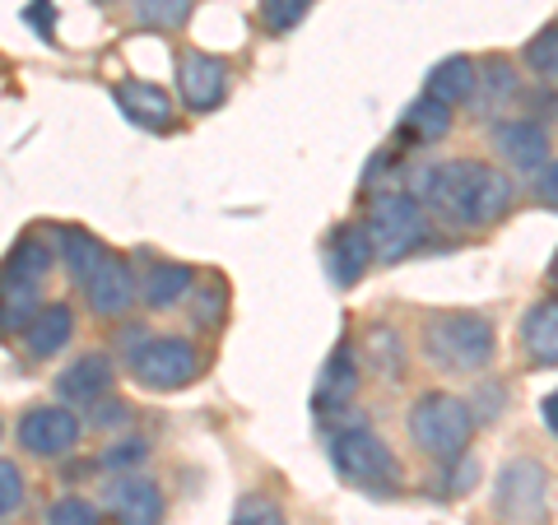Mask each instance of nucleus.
Here are the masks:
<instances>
[{
  "label": "nucleus",
  "mask_w": 558,
  "mask_h": 525,
  "mask_svg": "<svg viewBox=\"0 0 558 525\" xmlns=\"http://www.w3.org/2000/svg\"><path fill=\"white\" fill-rule=\"evenodd\" d=\"M145 456H149V442H140V437H131V442H117L112 451H102L98 465H102V469H131V465H140Z\"/></svg>",
  "instance_id": "obj_33"
},
{
  "label": "nucleus",
  "mask_w": 558,
  "mask_h": 525,
  "mask_svg": "<svg viewBox=\"0 0 558 525\" xmlns=\"http://www.w3.org/2000/svg\"><path fill=\"white\" fill-rule=\"evenodd\" d=\"M359 395V363H354V349L340 344L336 354L326 358V367L317 373V391H312V410L326 428H336V418L354 405Z\"/></svg>",
  "instance_id": "obj_9"
},
{
  "label": "nucleus",
  "mask_w": 558,
  "mask_h": 525,
  "mask_svg": "<svg viewBox=\"0 0 558 525\" xmlns=\"http://www.w3.org/2000/svg\"><path fill=\"white\" fill-rule=\"evenodd\" d=\"M517 186L480 159H447L414 178V200L451 229H488L512 209Z\"/></svg>",
  "instance_id": "obj_1"
},
{
  "label": "nucleus",
  "mask_w": 558,
  "mask_h": 525,
  "mask_svg": "<svg viewBox=\"0 0 558 525\" xmlns=\"http://www.w3.org/2000/svg\"><path fill=\"white\" fill-rule=\"evenodd\" d=\"M233 525H289V521H284V506H279L275 498H266V493H247V498L238 502Z\"/></svg>",
  "instance_id": "obj_30"
},
{
  "label": "nucleus",
  "mask_w": 558,
  "mask_h": 525,
  "mask_svg": "<svg viewBox=\"0 0 558 525\" xmlns=\"http://www.w3.org/2000/svg\"><path fill=\"white\" fill-rule=\"evenodd\" d=\"M47 525H98V512L84 498H61V502H51Z\"/></svg>",
  "instance_id": "obj_32"
},
{
  "label": "nucleus",
  "mask_w": 558,
  "mask_h": 525,
  "mask_svg": "<svg viewBox=\"0 0 558 525\" xmlns=\"http://www.w3.org/2000/svg\"><path fill=\"white\" fill-rule=\"evenodd\" d=\"M121 418H131L126 405H102V414L94 418V424H121Z\"/></svg>",
  "instance_id": "obj_38"
},
{
  "label": "nucleus",
  "mask_w": 558,
  "mask_h": 525,
  "mask_svg": "<svg viewBox=\"0 0 558 525\" xmlns=\"http://www.w3.org/2000/svg\"><path fill=\"white\" fill-rule=\"evenodd\" d=\"M330 465L340 469V479H349L354 488H368V493H396L400 488V461L363 424L330 432Z\"/></svg>",
  "instance_id": "obj_5"
},
{
  "label": "nucleus",
  "mask_w": 558,
  "mask_h": 525,
  "mask_svg": "<svg viewBox=\"0 0 558 525\" xmlns=\"http://www.w3.org/2000/svg\"><path fill=\"white\" fill-rule=\"evenodd\" d=\"M70 340H75V312H70L65 303L38 307V317L24 326V349H28V358H57Z\"/></svg>",
  "instance_id": "obj_17"
},
{
  "label": "nucleus",
  "mask_w": 558,
  "mask_h": 525,
  "mask_svg": "<svg viewBox=\"0 0 558 525\" xmlns=\"http://www.w3.org/2000/svg\"><path fill=\"white\" fill-rule=\"evenodd\" d=\"M521 349H526V358L539 363V367H558V297H545V303H535L526 317H521Z\"/></svg>",
  "instance_id": "obj_18"
},
{
  "label": "nucleus",
  "mask_w": 558,
  "mask_h": 525,
  "mask_svg": "<svg viewBox=\"0 0 558 525\" xmlns=\"http://www.w3.org/2000/svg\"><path fill=\"white\" fill-rule=\"evenodd\" d=\"M470 432H475V414L461 395L424 391L410 410V442L433 461H457L465 456Z\"/></svg>",
  "instance_id": "obj_4"
},
{
  "label": "nucleus",
  "mask_w": 558,
  "mask_h": 525,
  "mask_svg": "<svg viewBox=\"0 0 558 525\" xmlns=\"http://www.w3.org/2000/svg\"><path fill=\"white\" fill-rule=\"evenodd\" d=\"M121 349L131 358V373L145 391H182L201 377V354L178 335H149V330H126Z\"/></svg>",
  "instance_id": "obj_3"
},
{
  "label": "nucleus",
  "mask_w": 558,
  "mask_h": 525,
  "mask_svg": "<svg viewBox=\"0 0 558 525\" xmlns=\"http://www.w3.org/2000/svg\"><path fill=\"white\" fill-rule=\"evenodd\" d=\"M219 321H223V284L201 293V303H196V326H219Z\"/></svg>",
  "instance_id": "obj_35"
},
{
  "label": "nucleus",
  "mask_w": 558,
  "mask_h": 525,
  "mask_svg": "<svg viewBox=\"0 0 558 525\" xmlns=\"http://www.w3.org/2000/svg\"><path fill=\"white\" fill-rule=\"evenodd\" d=\"M20 447L28 456H43V461H57L70 456L80 447V418L61 410V405H38L20 418Z\"/></svg>",
  "instance_id": "obj_7"
},
{
  "label": "nucleus",
  "mask_w": 558,
  "mask_h": 525,
  "mask_svg": "<svg viewBox=\"0 0 558 525\" xmlns=\"http://www.w3.org/2000/svg\"><path fill=\"white\" fill-rule=\"evenodd\" d=\"M373 242H368V229L363 223H344V229H336L330 233V242H326V270H330V279H336L340 289H354L363 274H368V266H373Z\"/></svg>",
  "instance_id": "obj_12"
},
{
  "label": "nucleus",
  "mask_w": 558,
  "mask_h": 525,
  "mask_svg": "<svg viewBox=\"0 0 558 525\" xmlns=\"http://www.w3.org/2000/svg\"><path fill=\"white\" fill-rule=\"evenodd\" d=\"M84 303H89V312L94 317H121V312H131V303H135V274H131V266L121 256H102L98 266L84 274Z\"/></svg>",
  "instance_id": "obj_10"
},
{
  "label": "nucleus",
  "mask_w": 558,
  "mask_h": 525,
  "mask_svg": "<svg viewBox=\"0 0 558 525\" xmlns=\"http://www.w3.org/2000/svg\"><path fill=\"white\" fill-rule=\"evenodd\" d=\"M307 10H312V0H260V24L270 33H289L307 20Z\"/></svg>",
  "instance_id": "obj_29"
},
{
  "label": "nucleus",
  "mask_w": 558,
  "mask_h": 525,
  "mask_svg": "<svg viewBox=\"0 0 558 525\" xmlns=\"http://www.w3.org/2000/svg\"><path fill=\"white\" fill-rule=\"evenodd\" d=\"M494 145L512 168L539 172L549 163V131L539 126V121H502L494 131Z\"/></svg>",
  "instance_id": "obj_14"
},
{
  "label": "nucleus",
  "mask_w": 558,
  "mask_h": 525,
  "mask_svg": "<svg viewBox=\"0 0 558 525\" xmlns=\"http://www.w3.org/2000/svg\"><path fill=\"white\" fill-rule=\"evenodd\" d=\"M494 321L480 312H438L424 321V354L433 367H442L451 377L480 373L494 358Z\"/></svg>",
  "instance_id": "obj_2"
},
{
  "label": "nucleus",
  "mask_w": 558,
  "mask_h": 525,
  "mask_svg": "<svg viewBox=\"0 0 558 525\" xmlns=\"http://www.w3.org/2000/svg\"><path fill=\"white\" fill-rule=\"evenodd\" d=\"M191 10H196V0H131V14L135 24H145L154 33H178Z\"/></svg>",
  "instance_id": "obj_26"
},
{
  "label": "nucleus",
  "mask_w": 558,
  "mask_h": 525,
  "mask_svg": "<svg viewBox=\"0 0 558 525\" xmlns=\"http://www.w3.org/2000/svg\"><path fill=\"white\" fill-rule=\"evenodd\" d=\"M475 84H480V65L470 57H447V61H438L428 70L424 94L447 102V108H461V102L475 98Z\"/></svg>",
  "instance_id": "obj_19"
},
{
  "label": "nucleus",
  "mask_w": 558,
  "mask_h": 525,
  "mask_svg": "<svg viewBox=\"0 0 558 525\" xmlns=\"http://www.w3.org/2000/svg\"><path fill=\"white\" fill-rule=\"evenodd\" d=\"M545 484H549V475L535 461H512L498 475V512L512 525L539 521V512H545Z\"/></svg>",
  "instance_id": "obj_8"
},
{
  "label": "nucleus",
  "mask_w": 558,
  "mask_h": 525,
  "mask_svg": "<svg viewBox=\"0 0 558 525\" xmlns=\"http://www.w3.org/2000/svg\"><path fill=\"white\" fill-rule=\"evenodd\" d=\"M526 65L535 70L539 80H558V20L545 24L535 33V38L526 42Z\"/></svg>",
  "instance_id": "obj_28"
},
{
  "label": "nucleus",
  "mask_w": 558,
  "mask_h": 525,
  "mask_svg": "<svg viewBox=\"0 0 558 525\" xmlns=\"http://www.w3.org/2000/svg\"><path fill=\"white\" fill-rule=\"evenodd\" d=\"M108 512L117 525H159L163 493H159V484H149L140 475H121L117 484H108Z\"/></svg>",
  "instance_id": "obj_13"
},
{
  "label": "nucleus",
  "mask_w": 558,
  "mask_h": 525,
  "mask_svg": "<svg viewBox=\"0 0 558 525\" xmlns=\"http://www.w3.org/2000/svg\"><path fill=\"white\" fill-rule=\"evenodd\" d=\"M531 191H535V200L545 205V209H558V163H545V168H539Z\"/></svg>",
  "instance_id": "obj_34"
},
{
  "label": "nucleus",
  "mask_w": 558,
  "mask_h": 525,
  "mask_svg": "<svg viewBox=\"0 0 558 525\" xmlns=\"http://www.w3.org/2000/svg\"><path fill=\"white\" fill-rule=\"evenodd\" d=\"M451 131V108L438 98H414L405 117H400V139H410V145H433V139H442Z\"/></svg>",
  "instance_id": "obj_21"
},
{
  "label": "nucleus",
  "mask_w": 558,
  "mask_h": 525,
  "mask_svg": "<svg viewBox=\"0 0 558 525\" xmlns=\"http://www.w3.org/2000/svg\"><path fill=\"white\" fill-rule=\"evenodd\" d=\"M108 391H112V363L102 354H84L57 377V395L70 400V405H98Z\"/></svg>",
  "instance_id": "obj_16"
},
{
  "label": "nucleus",
  "mask_w": 558,
  "mask_h": 525,
  "mask_svg": "<svg viewBox=\"0 0 558 525\" xmlns=\"http://www.w3.org/2000/svg\"><path fill=\"white\" fill-rule=\"evenodd\" d=\"M363 229H368L377 260H405L410 252H418L428 242V215L414 196H405V191H381Z\"/></svg>",
  "instance_id": "obj_6"
},
{
  "label": "nucleus",
  "mask_w": 558,
  "mask_h": 525,
  "mask_svg": "<svg viewBox=\"0 0 558 525\" xmlns=\"http://www.w3.org/2000/svg\"><path fill=\"white\" fill-rule=\"evenodd\" d=\"M539 418H545V428L558 437V391H549L545 400H539Z\"/></svg>",
  "instance_id": "obj_37"
},
{
  "label": "nucleus",
  "mask_w": 558,
  "mask_h": 525,
  "mask_svg": "<svg viewBox=\"0 0 558 525\" xmlns=\"http://www.w3.org/2000/svg\"><path fill=\"white\" fill-rule=\"evenodd\" d=\"M38 284H24V279L0 274V335H24V326L38 317Z\"/></svg>",
  "instance_id": "obj_22"
},
{
  "label": "nucleus",
  "mask_w": 558,
  "mask_h": 525,
  "mask_svg": "<svg viewBox=\"0 0 558 525\" xmlns=\"http://www.w3.org/2000/svg\"><path fill=\"white\" fill-rule=\"evenodd\" d=\"M554 279H558V260H554Z\"/></svg>",
  "instance_id": "obj_39"
},
{
  "label": "nucleus",
  "mask_w": 558,
  "mask_h": 525,
  "mask_svg": "<svg viewBox=\"0 0 558 525\" xmlns=\"http://www.w3.org/2000/svg\"><path fill=\"white\" fill-rule=\"evenodd\" d=\"M51 260H57V247H51V242H43V237H24L20 247L10 252V260H5V270H0V274L24 279V284H38V289H43V279L51 274Z\"/></svg>",
  "instance_id": "obj_24"
},
{
  "label": "nucleus",
  "mask_w": 558,
  "mask_h": 525,
  "mask_svg": "<svg viewBox=\"0 0 558 525\" xmlns=\"http://www.w3.org/2000/svg\"><path fill=\"white\" fill-rule=\"evenodd\" d=\"M363 349H368V363H373L387 381H400V377H405V340H400L396 330L373 326V330H368V340H363Z\"/></svg>",
  "instance_id": "obj_25"
},
{
  "label": "nucleus",
  "mask_w": 558,
  "mask_h": 525,
  "mask_svg": "<svg viewBox=\"0 0 558 525\" xmlns=\"http://www.w3.org/2000/svg\"><path fill=\"white\" fill-rule=\"evenodd\" d=\"M451 465V475H447V493H470L475 488V461H465V456H457V461H447Z\"/></svg>",
  "instance_id": "obj_36"
},
{
  "label": "nucleus",
  "mask_w": 558,
  "mask_h": 525,
  "mask_svg": "<svg viewBox=\"0 0 558 525\" xmlns=\"http://www.w3.org/2000/svg\"><path fill=\"white\" fill-rule=\"evenodd\" d=\"M512 94H517L512 65L502 61V57H488V61H484V75H480V84H475V102H480L484 112H498Z\"/></svg>",
  "instance_id": "obj_27"
},
{
  "label": "nucleus",
  "mask_w": 558,
  "mask_h": 525,
  "mask_svg": "<svg viewBox=\"0 0 558 525\" xmlns=\"http://www.w3.org/2000/svg\"><path fill=\"white\" fill-rule=\"evenodd\" d=\"M178 89L191 112H215L229 98V65L205 51H186L178 61Z\"/></svg>",
  "instance_id": "obj_11"
},
{
  "label": "nucleus",
  "mask_w": 558,
  "mask_h": 525,
  "mask_svg": "<svg viewBox=\"0 0 558 525\" xmlns=\"http://www.w3.org/2000/svg\"><path fill=\"white\" fill-rule=\"evenodd\" d=\"M191 289H196V270L182 266V260H159V266H149L140 297H145L149 312H168V307H178Z\"/></svg>",
  "instance_id": "obj_20"
},
{
  "label": "nucleus",
  "mask_w": 558,
  "mask_h": 525,
  "mask_svg": "<svg viewBox=\"0 0 558 525\" xmlns=\"http://www.w3.org/2000/svg\"><path fill=\"white\" fill-rule=\"evenodd\" d=\"M112 98L135 126H145V131H168L172 126V98H168V89H159V84L126 80V84L112 89Z\"/></svg>",
  "instance_id": "obj_15"
},
{
  "label": "nucleus",
  "mask_w": 558,
  "mask_h": 525,
  "mask_svg": "<svg viewBox=\"0 0 558 525\" xmlns=\"http://www.w3.org/2000/svg\"><path fill=\"white\" fill-rule=\"evenodd\" d=\"M20 506H24V475L20 465L0 461V521H10Z\"/></svg>",
  "instance_id": "obj_31"
},
{
  "label": "nucleus",
  "mask_w": 558,
  "mask_h": 525,
  "mask_svg": "<svg viewBox=\"0 0 558 525\" xmlns=\"http://www.w3.org/2000/svg\"><path fill=\"white\" fill-rule=\"evenodd\" d=\"M98 5H112V0H98Z\"/></svg>",
  "instance_id": "obj_40"
},
{
  "label": "nucleus",
  "mask_w": 558,
  "mask_h": 525,
  "mask_svg": "<svg viewBox=\"0 0 558 525\" xmlns=\"http://www.w3.org/2000/svg\"><path fill=\"white\" fill-rule=\"evenodd\" d=\"M57 256H61V266L65 274L75 279V284H84V274H89L102 256H108V247L94 237V233H84V229H57Z\"/></svg>",
  "instance_id": "obj_23"
}]
</instances>
